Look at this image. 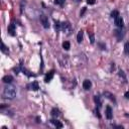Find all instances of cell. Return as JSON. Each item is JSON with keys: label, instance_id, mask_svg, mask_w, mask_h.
<instances>
[{"label": "cell", "instance_id": "obj_24", "mask_svg": "<svg viewBox=\"0 0 129 129\" xmlns=\"http://www.w3.org/2000/svg\"><path fill=\"white\" fill-rule=\"evenodd\" d=\"M118 75H119V77H121V78L124 80V82H126V76H125V74H124V72H123V71H121V70H120Z\"/></svg>", "mask_w": 129, "mask_h": 129}, {"label": "cell", "instance_id": "obj_13", "mask_svg": "<svg viewBox=\"0 0 129 129\" xmlns=\"http://www.w3.org/2000/svg\"><path fill=\"white\" fill-rule=\"evenodd\" d=\"M83 88L85 90H90L92 88V82L90 80H85L83 82Z\"/></svg>", "mask_w": 129, "mask_h": 129}, {"label": "cell", "instance_id": "obj_26", "mask_svg": "<svg viewBox=\"0 0 129 129\" xmlns=\"http://www.w3.org/2000/svg\"><path fill=\"white\" fill-rule=\"evenodd\" d=\"M86 10H87V8H86V7H83V9H82V11H81V13H80V16H81V17L84 15V13L86 12Z\"/></svg>", "mask_w": 129, "mask_h": 129}, {"label": "cell", "instance_id": "obj_28", "mask_svg": "<svg viewBox=\"0 0 129 129\" xmlns=\"http://www.w3.org/2000/svg\"><path fill=\"white\" fill-rule=\"evenodd\" d=\"M124 97H125L126 99H129V91H127V92L124 94Z\"/></svg>", "mask_w": 129, "mask_h": 129}, {"label": "cell", "instance_id": "obj_17", "mask_svg": "<svg viewBox=\"0 0 129 129\" xmlns=\"http://www.w3.org/2000/svg\"><path fill=\"white\" fill-rule=\"evenodd\" d=\"M50 114H51V116H52V117H58V116L60 115V112H59V110H58V109L53 108V109L51 110Z\"/></svg>", "mask_w": 129, "mask_h": 129}, {"label": "cell", "instance_id": "obj_1", "mask_svg": "<svg viewBox=\"0 0 129 129\" xmlns=\"http://www.w3.org/2000/svg\"><path fill=\"white\" fill-rule=\"evenodd\" d=\"M16 88L14 86H11V85H8L6 86L4 89H3V92H2V98L3 99H7V100H12L15 96H16Z\"/></svg>", "mask_w": 129, "mask_h": 129}, {"label": "cell", "instance_id": "obj_25", "mask_svg": "<svg viewBox=\"0 0 129 129\" xmlns=\"http://www.w3.org/2000/svg\"><path fill=\"white\" fill-rule=\"evenodd\" d=\"M63 2H64V0H54V1H53L54 4H58V5H60V6H62Z\"/></svg>", "mask_w": 129, "mask_h": 129}, {"label": "cell", "instance_id": "obj_11", "mask_svg": "<svg viewBox=\"0 0 129 129\" xmlns=\"http://www.w3.org/2000/svg\"><path fill=\"white\" fill-rule=\"evenodd\" d=\"M7 31H8V33H9L10 35L14 36V35H15V24H14V23H11V24L8 26Z\"/></svg>", "mask_w": 129, "mask_h": 129}, {"label": "cell", "instance_id": "obj_8", "mask_svg": "<svg viewBox=\"0 0 129 129\" xmlns=\"http://www.w3.org/2000/svg\"><path fill=\"white\" fill-rule=\"evenodd\" d=\"M105 113H106V117H107V119L111 120V119L113 118V111H112V108H111L110 106H107V107H106V111H105Z\"/></svg>", "mask_w": 129, "mask_h": 129}, {"label": "cell", "instance_id": "obj_9", "mask_svg": "<svg viewBox=\"0 0 129 129\" xmlns=\"http://www.w3.org/2000/svg\"><path fill=\"white\" fill-rule=\"evenodd\" d=\"M103 95H104V97H106L107 99H109V100H111L112 102H114V103H116V99H115V96L112 94V93H110V92H104L103 93Z\"/></svg>", "mask_w": 129, "mask_h": 129}, {"label": "cell", "instance_id": "obj_14", "mask_svg": "<svg viewBox=\"0 0 129 129\" xmlns=\"http://www.w3.org/2000/svg\"><path fill=\"white\" fill-rule=\"evenodd\" d=\"M94 101H95V103H96V106H97V108H101V106H102V101H101V97L99 96V95H96V96H94Z\"/></svg>", "mask_w": 129, "mask_h": 129}, {"label": "cell", "instance_id": "obj_5", "mask_svg": "<svg viewBox=\"0 0 129 129\" xmlns=\"http://www.w3.org/2000/svg\"><path fill=\"white\" fill-rule=\"evenodd\" d=\"M27 89L28 90H32V91H37L39 89V85H38V83L36 81H34V82H32V83L27 85Z\"/></svg>", "mask_w": 129, "mask_h": 129}, {"label": "cell", "instance_id": "obj_7", "mask_svg": "<svg viewBox=\"0 0 129 129\" xmlns=\"http://www.w3.org/2000/svg\"><path fill=\"white\" fill-rule=\"evenodd\" d=\"M121 29H122V28H119V29L114 30V35L117 37L118 40H121V39L123 38V36H124V32H123Z\"/></svg>", "mask_w": 129, "mask_h": 129}, {"label": "cell", "instance_id": "obj_15", "mask_svg": "<svg viewBox=\"0 0 129 129\" xmlns=\"http://www.w3.org/2000/svg\"><path fill=\"white\" fill-rule=\"evenodd\" d=\"M50 123L53 124L56 128H62V123H61L60 121L56 120V119H51V120H50Z\"/></svg>", "mask_w": 129, "mask_h": 129}, {"label": "cell", "instance_id": "obj_23", "mask_svg": "<svg viewBox=\"0 0 129 129\" xmlns=\"http://www.w3.org/2000/svg\"><path fill=\"white\" fill-rule=\"evenodd\" d=\"M88 34H89V37H90V41H91V43H92V44H94V42H95V36H94V34H93L92 32H88Z\"/></svg>", "mask_w": 129, "mask_h": 129}, {"label": "cell", "instance_id": "obj_6", "mask_svg": "<svg viewBox=\"0 0 129 129\" xmlns=\"http://www.w3.org/2000/svg\"><path fill=\"white\" fill-rule=\"evenodd\" d=\"M53 75H54V71H53V70L49 71V72L45 75V77H44V82H45V83H49V82L52 80Z\"/></svg>", "mask_w": 129, "mask_h": 129}, {"label": "cell", "instance_id": "obj_4", "mask_svg": "<svg viewBox=\"0 0 129 129\" xmlns=\"http://www.w3.org/2000/svg\"><path fill=\"white\" fill-rule=\"evenodd\" d=\"M61 30L64 32H71L72 31V26H71L69 21L61 22Z\"/></svg>", "mask_w": 129, "mask_h": 129}, {"label": "cell", "instance_id": "obj_18", "mask_svg": "<svg viewBox=\"0 0 129 129\" xmlns=\"http://www.w3.org/2000/svg\"><path fill=\"white\" fill-rule=\"evenodd\" d=\"M83 34H84L83 30H80L78 32V34H77V41H78V43H81L82 42V40H83Z\"/></svg>", "mask_w": 129, "mask_h": 129}, {"label": "cell", "instance_id": "obj_3", "mask_svg": "<svg viewBox=\"0 0 129 129\" xmlns=\"http://www.w3.org/2000/svg\"><path fill=\"white\" fill-rule=\"evenodd\" d=\"M114 23H115V25L118 27V28H123V26H124V20H123V18L119 15V16H117L115 19H114Z\"/></svg>", "mask_w": 129, "mask_h": 129}, {"label": "cell", "instance_id": "obj_22", "mask_svg": "<svg viewBox=\"0 0 129 129\" xmlns=\"http://www.w3.org/2000/svg\"><path fill=\"white\" fill-rule=\"evenodd\" d=\"M124 52L126 54H129V41H127L125 44H124Z\"/></svg>", "mask_w": 129, "mask_h": 129}, {"label": "cell", "instance_id": "obj_12", "mask_svg": "<svg viewBox=\"0 0 129 129\" xmlns=\"http://www.w3.org/2000/svg\"><path fill=\"white\" fill-rule=\"evenodd\" d=\"M2 81H3V83H5V84H10V83H12V81H13V77L10 76V75H6V76H4V77L2 78Z\"/></svg>", "mask_w": 129, "mask_h": 129}, {"label": "cell", "instance_id": "obj_2", "mask_svg": "<svg viewBox=\"0 0 129 129\" xmlns=\"http://www.w3.org/2000/svg\"><path fill=\"white\" fill-rule=\"evenodd\" d=\"M39 20H40V23L42 24V26H43L44 28H49V21H48V18H47L44 14H41V15H40Z\"/></svg>", "mask_w": 129, "mask_h": 129}, {"label": "cell", "instance_id": "obj_21", "mask_svg": "<svg viewBox=\"0 0 129 129\" xmlns=\"http://www.w3.org/2000/svg\"><path fill=\"white\" fill-rule=\"evenodd\" d=\"M119 15H120V14H119V11H118V10H113V11L111 12V17L114 18V19H115L117 16H119Z\"/></svg>", "mask_w": 129, "mask_h": 129}, {"label": "cell", "instance_id": "obj_10", "mask_svg": "<svg viewBox=\"0 0 129 129\" xmlns=\"http://www.w3.org/2000/svg\"><path fill=\"white\" fill-rule=\"evenodd\" d=\"M19 66H20V68H21V72H22V73H23L25 76H27L28 78H30V77H35V75H34V74H31L29 71H27L25 68H23V67H22L21 61H20V64H19Z\"/></svg>", "mask_w": 129, "mask_h": 129}, {"label": "cell", "instance_id": "obj_20", "mask_svg": "<svg viewBox=\"0 0 129 129\" xmlns=\"http://www.w3.org/2000/svg\"><path fill=\"white\" fill-rule=\"evenodd\" d=\"M62 47H63V49L69 50V49L71 48V44H70V42H69V41H64V42L62 43Z\"/></svg>", "mask_w": 129, "mask_h": 129}, {"label": "cell", "instance_id": "obj_27", "mask_svg": "<svg viewBox=\"0 0 129 129\" xmlns=\"http://www.w3.org/2000/svg\"><path fill=\"white\" fill-rule=\"evenodd\" d=\"M95 0H87V3L88 4H90V5H93V4H95Z\"/></svg>", "mask_w": 129, "mask_h": 129}, {"label": "cell", "instance_id": "obj_29", "mask_svg": "<svg viewBox=\"0 0 129 129\" xmlns=\"http://www.w3.org/2000/svg\"><path fill=\"white\" fill-rule=\"evenodd\" d=\"M99 45L101 46V49H105V48H106V45H105V44H102V43H99Z\"/></svg>", "mask_w": 129, "mask_h": 129}, {"label": "cell", "instance_id": "obj_19", "mask_svg": "<svg viewBox=\"0 0 129 129\" xmlns=\"http://www.w3.org/2000/svg\"><path fill=\"white\" fill-rule=\"evenodd\" d=\"M1 51H2L3 53H6V54L9 53V49H8V47L4 44V42H1Z\"/></svg>", "mask_w": 129, "mask_h": 129}, {"label": "cell", "instance_id": "obj_16", "mask_svg": "<svg viewBox=\"0 0 129 129\" xmlns=\"http://www.w3.org/2000/svg\"><path fill=\"white\" fill-rule=\"evenodd\" d=\"M54 29L56 32H58L59 30H61V22L58 21V20H55L54 21Z\"/></svg>", "mask_w": 129, "mask_h": 129}]
</instances>
